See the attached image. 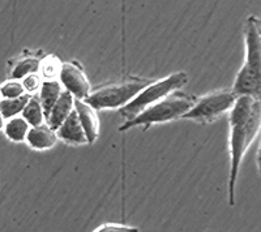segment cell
Returning a JSON list of instances; mask_svg holds the SVG:
<instances>
[{
    "instance_id": "3",
    "label": "cell",
    "mask_w": 261,
    "mask_h": 232,
    "mask_svg": "<svg viewBox=\"0 0 261 232\" xmlns=\"http://www.w3.org/2000/svg\"><path fill=\"white\" fill-rule=\"evenodd\" d=\"M261 123V108L244 123H230V176H228V204L235 205V188L241 163L249 145L258 134Z\"/></svg>"
},
{
    "instance_id": "8",
    "label": "cell",
    "mask_w": 261,
    "mask_h": 232,
    "mask_svg": "<svg viewBox=\"0 0 261 232\" xmlns=\"http://www.w3.org/2000/svg\"><path fill=\"white\" fill-rule=\"evenodd\" d=\"M74 111L77 113L88 143L92 145L99 137V119H98L97 111L80 99H74Z\"/></svg>"
},
{
    "instance_id": "10",
    "label": "cell",
    "mask_w": 261,
    "mask_h": 232,
    "mask_svg": "<svg viewBox=\"0 0 261 232\" xmlns=\"http://www.w3.org/2000/svg\"><path fill=\"white\" fill-rule=\"evenodd\" d=\"M73 108H74V98L69 94L68 92L63 90V93L60 94L57 103L54 104V107L51 108L48 115L46 116L45 123L50 127L51 129H53V131H57L60 125L63 124V122L68 118L69 113L73 111Z\"/></svg>"
},
{
    "instance_id": "15",
    "label": "cell",
    "mask_w": 261,
    "mask_h": 232,
    "mask_svg": "<svg viewBox=\"0 0 261 232\" xmlns=\"http://www.w3.org/2000/svg\"><path fill=\"white\" fill-rule=\"evenodd\" d=\"M21 115H22L21 118H22L32 128L45 124V115H43L41 102H39L38 97L36 96L30 97L29 102L27 103V106H25V108L22 110Z\"/></svg>"
},
{
    "instance_id": "20",
    "label": "cell",
    "mask_w": 261,
    "mask_h": 232,
    "mask_svg": "<svg viewBox=\"0 0 261 232\" xmlns=\"http://www.w3.org/2000/svg\"><path fill=\"white\" fill-rule=\"evenodd\" d=\"M93 232H139V228L123 224H103Z\"/></svg>"
},
{
    "instance_id": "13",
    "label": "cell",
    "mask_w": 261,
    "mask_h": 232,
    "mask_svg": "<svg viewBox=\"0 0 261 232\" xmlns=\"http://www.w3.org/2000/svg\"><path fill=\"white\" fill-rule=\"evenodd\" d=\"M42 57L37 56V55H30V56H24L21 59H17L12 64V68L9 72L11 80H21L25 78L29 75H36L39 71L41 67Z\"/></svg>"
},
{
    "instance_id": "4",
    "label": "cell",
    "mask_w": 261,
    "mask_h": 232,
    "mask_svg": "<svg viewBox=\"0 0 261 232\" xmlns=\"http://www.w3.org/2000/svg\"><path fill=\"white\" fill-rule=\"evenodd\" d=\"M153 81L154 80L129 77L127 80L118 81V82L107 83L103 86L97 88L95 90H92V93L84 99V102L89 104L95 111L122 108Z\"/></svg>"
},
{
    "instance_id": "21",
    "label": "cell",
    "mask_w": 261,
    "mask_h": 232,
    "mask_svg": "<svg viewBox=\"0 0 261 232\" xmlns=\"http://www.w3.org/2000/svg\"><path fill=\"white\" fill-rule=\"evenodd\" d=\"M4 124H6V119L3 118L2 112H0V129L4 128Z\"/></svg>"
},
{
    "instance_id": "11",
    "label": "cell",
    "mask_w": 261,
    "mask_h": 232,
    "mask_svg": "<svg viewBox=\"0 0 261 232\" xmlns=\"http://www.w3.org/2000/svg\"><path fill=\"white\" fill-rule=\"evenodd\" d=\"M25 141L32 149L36 150H48L55 146L58 142L57 132L48 127L47 124H42L34 128H30L27 134Z\"/></svg>"
},
{
    "instance_id": "2",
    "label": "cell",
    "mask_w": 261,
    "mask_h": 232,
    "mask_svg": "<svg viewBox=\"0 0 261 232\" xmlns=\"http://www.w3.org/2000/svg\"><path fill=\"white\" fill-rule=\"evenodd\" d=\"M196 99L197 98L195 96L181 92V90L171 93L170 96L158 101L157 103L146 108L145 111H143L136 118H134L132 120H128L124 124L120 125L119 131H128V129L137 127V125H144L145 128H149L151 124H161V123L180 119L192 108Z\"/></svg>"
},
{
    "instance_id": "1",
    "label": "cell",
    "mask_w": 261,
    "mask_h": 232,
    "mask_svg": "<svg viewBox=\"0 0 261 232\" xmlns=\"http://www.w3.org/2000/svg\"><path fill=\"white\" fill-rule=\"evenodd\" d=\"M246 59L237 73L231 92L237 97L249 96L260 98L261 92V30L260 20L249 16L244 24Z\"/></svg>"
},
{
    "instance_id": "19",
    "label": "cell",
    "mask_w": 261,
    "mask_h": 232,
    "mask_svg": "<svg viewBox=\"0 0 261 232\" xmlns=\"http://www.w3.org/2000/svg\"><path fill=\"white\" fill-rule=\"evenodd\" d=\"M22 88H24V90L27 92V94H33V93H36L37 90L41 88V78H39V76L37 75H29L27 76L25 78H22Z\"/></svg>"
},
{
    "instance_id": "16",
    "label": "cell",
    "mask_w": 261,
    "mask_h": 232,
    "mask_svg": "<svg viewBox=\"0 0 261 232\" xmlns=\"http://www.w3.org/2000/svg\"><path fill=\"white\" fill-rule=\"evenodd\" d=\"M30 97L32 96L25 93L24 96L18 97V98L0 99V112H2L4 119H12V118H16L18 113L22 112L27 103L29 102Z\"/></svg>"
},
{
    "instance_id": "12",
    "label": "cell",
    "mask_w": 261,
    "mask_h": 232,
    "mask_svg": "<svg viewBox=\"0 0 261 232\" xmlns=\"http://www.w3.org/2000/svg\"><path fill=\"white\" fill-rule=\"evenodd\" d=\"M63 90L64 89H63L62 85H60V82L58 80H45L41 83L38 99L41 102L45 119L46 116L48 115V112L51 111V108L54 107V104L57 103V101L59 99Z\"/></svg>"
},
{
    "instance_id": "7",
    "label": "cell",
    "mask_w": 261,
    "mask_h": 232,
    "mask_svg": "<svg viewBox=\"0 0 261 232\" xmlns=\"http://www.w3.org/2000/svg\"><path fill=\"white\" fill-rule=\"evenodd\" d=\"M58 78L63 89L68 92L74 99L84 101L92 93L89 78L86 77L83 67L77 62L63 63Z\"/></svg>"
},
{
    "instance_id": "9",
    "label": "cell",
    "mask_w": 261,
    "mask_h": 232,
    "mask_svg": "<svg viewBox=\"0 0 261 232\" xmlns=\"http://www.w3.org/2000/svg\"><path fill=\"white\" fill-rule=\"evenodd\" d=\"M57 137L58 140L64 141L65 143L72 146H81L88 145V140L84 133V129L80 124V120L77 118L76 111H72L69 116L63 122L59 128L57 129Z\"/></svg>"
},
{
    "instance_id": "18",
    "label": "cell",
    "mask_w": 261,
    "mask_h": 232,
    "mask_svg": "<svg viewBox=\"0 0 261 232\" xmlns=\"http://www.w3.org/2000/svg\"><path fill=\"white\" fill-rule=\"evenodd\" d=\"M60 67H62V63L58 60V57L47 56L42 59L39 69L42 71V75L45 76L47 80H55V77L59 76Z\"/></svg>"
},
{
    "instance_id": "6",
    "label": "cell",
    "mask_w": 261,
    "mask_h": 232,
    "mask_svg": "<svg viewBox=\"0 0 261 232\" xmlns=\"http://www.w3.org/2000/svg\"><path fill=\"white\" fill-rule=\"evenodd\" d=\"M235 99L237 96L231 92V89L214 90L196 99L192 108L181 119L193 120L200 124L213 123L226 112H230Z\"/></svg>"
},
{
    "instance_id": "5",
    "label": "cell",
    "mask_w": 261,
    "mask_h": 232,
    "mask_svg": "<svg viewBox=\"0 0 261 232\" xmlns=\"http://www.w3.org/2000/svg\"><path fill=\"white\" fill-rule=\"evenodd\" d=\"M187 82L188 75L186 72H175L162 80L153 81L148 86L144 88L129 103L120 108L119 113L124 118L125 122L132 120L158 101L170 96L171 93L180 90Z\"/></svg>"
},
{
    "instance_id": "14",
    "label": "cell",
    "mask_w": 261,
    "mask_h": 232,
    "mask_svg": "<svg viewBox=\"0 0 261 232\" xmlns=\"http://www.w3.org/2000/svg\"><path fill=\"white\" fill-rule=\"evenodd\" d=\"M29 129V124L21 116H16V118L7 120L3 131L7 138L12 142H22L27 138Z\"/></svg>"
},
{
    "instance_id": "17",
    "label": "cell",
    "mask_w": 261,
    "mask_h": 232,
    "mask_svg": "<svg viewBox=\"0 0 261 232\" xmlns=\"http://www.w3.org/2000/svg\"><path fill=\"white\" fill-rule=\"evenodd\" d=\"M25 90L22 83L16 80H8L0 85V97L2 99H13L24 96Z\"/></svg>"
}]
</instances>
